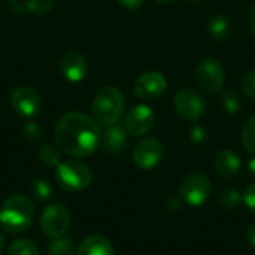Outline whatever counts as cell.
I'll use <instances>...</instances> for the list:
<instances>
[{
  "label": "cell",
  "instance_id": "6da1fadb",
  "mask_svg": "<svg viewBox=\"0 0 255 255\" xmlns=\"http://www.w3.org/2000/svg\"><path fill=\"white\" fill-rule=\"evenodd\" d=\"M102 136L99 123L81 112L63 115L54 130L57 146L72 157L91 155L102 143Z\"/></svg>",
  "mask_w": 255,
  "mask_h": 255
},
{
  "label": "cell",
  "instance_id": "7a4b0ae2",
  "mask_svg": "<svg viewBox=\"0 0 255 255\" xmlns=\"http://www.w3.org/2000/svg\"><path fill=\"white\" fill-rule=\"evenodd\" d=\"M34 220V205L22 194L7 197L0 208V226L3 230L18 235L25 232Z\"/></svg>",
  "mask_w": 255,
  "mask_h": 255
},
{
  "label": "cell",
  "instance_id": "3957f363",
  "mask_svg": "<svg viewBox=\"0 0 255 255\" xmlns=\"http://www.w3.org/2000/svg\"><path fill=\"white\" fill-rule=\"evenodd\" d=\"M124 96L117 87L106 85L100 88L93 100L94 120L103 126L117 124L124 112Z\"/></svg>",
  "mask_w": 255,
  "mask_h": 255
},
{
  "label": "cell",
  "instance_id": "277c9868",
  "mask_svg": "<svg viewBox=\"0 0 255 255\" xmlns=\"http://www.w3.org/2000/svg\"><path fill=\"white\" fill-rule=\"evenodd\" d=\"M57 182L63 190L67 191H81L88 188L93 181L91 169L76 160L61 161L57 166Z\"/></svg>",
  "mask_w": 255,
  "mask_h": 255
},
{
  "label": "cell",
  "instance_id": "5b68a950",
  "mask_svg": "<svg viewBox=\"0 0 255 255\" xmlns=\"http://www.w3.org/2000/svg\"><path fill=\"white\" fill-rule=\"evenodd\" d=\"M194 78H196L197 87L203 93L215 94L223 88L224 81H226V73H224V67L221 66V63L209 57V58H203L197 64Z\"/></svg>",
  "mask_w": 255,
  "mask_h": 255
},
{
  "label": "cell",
  "instance_id": "8992f818",
  "mask_svg": "<svg viewBox=\"0 0 255 255\" xmlns=\"http://www.w3.org/2000/svg\"><path fill=\"white\" fill-rule=\"evenodd\" d=\"M70 221L69 209L61 203H52L46 206L40 215V229L45 236L57 239L67 233Z\"/></svg>",
  "mask_w": 255,
  "mask_h": 255
},
{
  "label": "cell",
  "instance_id": "52a82bcc",
  "mask_svg": "<svg viewBox=\"0 0 255 255\" xmlns=\"http://www.w3.org/2000/svg\"><path fill=\"white\" fill-rule=\"evenodd\" d=\"M173 106L178 115L187 121H199L206 114V100L196 90L185 88L176 93Z\"/></svg>",
  "mask_w": 255,
  "mask_h": 255
},
{
  "label": "cell",
  "instance_id": "ba28073f",
  "mask_svg": "<svg viewBox=\"0 0 255 255\" xmlns=\"http://www.w3.org/2000/svg\"><path fill=\"white\" fill-rule=\"evenodd\" d=\"M211 196V181L203 173H190L179 187V197L190 206H202Z\"/></svg>",
  "mask_w": 255,
  "mask_h": 255
},
{
  "label": "cell",
  "instance_id": "9c48e42d",
  "mask_svg": "<svg viewBox=\"0 0 255 255\" xmlns=\"http://www.w3.org/2000/svg\"><path fill=\"white\" fill-rule=\"evenodd\" d=\"M154 123H155L154 111L146 105H137L126 114L124 128L128 134L140 137L152 130Z\"/></svg>",
  "mask_w": 255,
  "mask_h": 255
},
{
  "label": "cell",
  "instance_id": "30bf717a",
  "mask_svg": "<svg viewBox=\"0 0 255 255\" xmlns=\"http://www.w3.org/2000/svg\"><path fill=\"white\" fill-rule=\"evenodd\" d=\"M163 143L157 137L142 139L133 151V161L139 169H154L163 158Z\"/></svg>",
  "mask_w": 255,
  "mask_h": 255
},
{
  "label": "cell",
  "instance_id": "8fae6325",
  "mask_svg": "<svg viewBox=\"0 0 255 255\" xmlns=\"http://www.w3.org/2000/svg\"><path fill=\"white\" fill-rule=\"evenodd\" d=\"M13 111L24 118H33L40 112L42 102L39 94L30 87H16L10 94Z\"/></svg>",
  "mask_w": 255,
  "mask_h": 255
},
{
  "label": "cell",
  "instance_id": "7c38bea8",
  "mask_svg": "<svg viewBox=\"0 0 255 255\" xmlns=\"http://www.w3.org/2000/svg\"><path fill=\"white\" fill-rule=\"evenodd\" d=\"M166 88H167L166 78L160 72L151 70V72H145L136 79L133 91L139 99L149 100L163 96Z\"/></svg>",
  "mask_w": 255,
  "mask_h": 255
},
{
  "label": "cell",
  "instance_id": "4fadbf2b",
  "mask_svg": "<svg viewBox=\"0 0 255 255\" xmlns=\"http://www.w3.org/2000/svg\"><path fill=\"white\" fill-rule=\"evenodd\" d=\"M60 69L63 76L69 82H81L85 79L88 73V64L82 54L79 52H67L60 63Z\"/></svg>",
  "mask_w": 255,
  "mask_h": 255
},
{
  "label": "cell",
  "instance_id": "5bb4252c",
  "mask_svg": "<svg viewBox=\"0 0 255 255\" xmlns=\"http://www.w3.org/2000/svg\"><path fill=\"white\" fill-rule=\"evenodd\" d=\"M102 143L109 155H121L127 148V131L123 126H108L102 136Z\"/></svg>",
  "mask_w": 255,
  "mask_h": 255
},
{
  "label": "cell",
  "instance_id": "9a60e30c",
  "mask_svg": "<svg viewBox=\"0 0 255 255\" xmlns=\"http://www.w3.org/2000/svg\"><path fill=\"white\" fill-rule=\"evenodd\" d=\"M241 166H242L241 157L235 151H230V149H224L218 152L215 158V170L218 172L220 176L226 179L235 178L241 172Z\"/></svg>",
  "mask_w": 255,
  "mask_h": 255
},
{
  "label": "cell",
  "instance_id": "2e32d148",
  "mask_svg": "<svg viewBox=\"0 0 255 255\" xmlns=\"http://www.w3.org/2000/svg\"><path fill=\"white\" fill-rule=\"evenodd\" d=\"M78 255H115L114 245L111 241L102 235H91L82 241L79 245Z\"/></svg>",
  "mask_w": 255,
  "mask_h": 255
},
{
  "label": "cell",
  "instance_id": "e0dca14e",
  "mask_svg": "<svg viewBox=\"0 0 255 255\" xmlns=\"http://www.w3.org/2000/svg\"><path fill=\"white\" fill-rule=\"evenodd\" d=\"M208 33L209 37L215 42H224L232 33L230 19L224 13H215L211 16L208 22Z\"/></svg>",
  "mask_w": 255,
  "mask_h": 255
},
{
  "label": "cell",
  "instance_id": "ac0fdd59",
  "mask_svg": "<svg viewBox=\"0 0 255 255\" xmlns=\"http://www.w3.org/2000/svg\"><path fill=\"white\" fill-rule=\"evenodd\" d=\"M220 102L224 108V111L230 115H235L241 111V106H242V100L239 97V94L236 91H232V90H224L221 91L220 94Z\"/></svg>",
  "mask_w": 255,
  "mask_h": 255
},
{
  "label": "cell",
  "instance_id": "d6986e66",
  "mask_svg": "<svg viewBox=\"0 0 255 255\" xmlns=\"http://www.w3.org/2000/svg\"><path fill=\"white\" fill-rule=\"evenodd\" d=\"M7 255H39V250L30 239H16L10 244Z\"/></svg>",
  "mask_w": 255,
  "mask_h": 255
},
{
  "label": "cell",
  "instance_id": "ffe728a7",
  "mask_svg": "<svg viewBox=\"0 0 255 255\" xmlns=\"http://www.w3.org/2000/svg\"><path fill=\"white\" fill-rule=\"evenodd\" d=\"M49 255H73L75 244L69 238H57L49 244Z\"/></svg>",
  "mask_w": 255,
  "mask_h": 255
},
{
  "label": "cell",
  "instance_id": "44dd1931",
  "mask_svg": "<svg viewBox=\"0 0 255 255\" xmlns=\"http://www.w3.org/2000/svg\"><path fill=\"white\" fill-rule=\"evenodd\" d=\"M241 139H242L244 148L255 154V115L250 120H247V123L244 124Z\"/></svg>",
  "mask_w": 255,
  "mask_h": 255
},
{
  "label": "cell",
  "instance_id": "7402d4cb",
  "mask_svg": "<svg viewBox=\"0 0 255 255\" xmlns=\"http://www.w3.org/2000/svg\"><path fill=\"white\" fill-rule=\"evenodd\" d=\"M39 157H40V161L45 166H49V167H57L61 163L60 161V151L54 145H45V146H42L40 151H39Z\"/></svg>",
  "mask_w": 255,
  "mask_h": 255
},
{
  "label": "cell",
  "instance_id": "603a6c76",
  "mask_svg": "<svg viewBox=\"0 0 255 255\" xmlns=\"http://www.w3.org/2000/svg\"><path fill=\"white\" fill-rule=\"evenodd\" d=\"M25 12L33 15H46L52 9V0H27Z\"/></svg>",
  "mask_w": 255,
  "mask_h": 255
},
{
  "label": "cell",
  "instance_id": "cb8c5ba5",
  "mask_svg": "<svg viewBox=\"0 0 255 255\" xmlns=\"http://www.w3.org/2000/svg\"><path fill=\"white\" fill-rule=\"evenodd\" d=\"M33 194L37 200L40 202H46L51 194H52V190H51V185L45 181V179H36L33 182Z\"/></svg>",
  "mask_w": 255,
  "mask_h": 255
},
{
  "label": "cell",
  "instance_id": "d4e9b609",
  "mask_svg": "<svg viewBox=\"0 0 255 255\" xmlns=\"http://www.w3.org/2000/svg\"><path fill=\"white\" fill-rule=\"evenodd\" d=\"M241 202H242V196L236 190H229L221 196V205L227 211L236 209L241 205Z\"/></svg>",
  "mask_w": 255,
  "mask_h": 255
},
{
  "label": "cell",
  "instance_id": "484cf974",
  "mask_svg": "<svg viewBox=\"0 0 255 255\" xmlns=\"http://www.w3.org/2000/svg\"><path fill=\"white\" fill-rule=\"evenodd\" d=\"M24 136L31 143L39 142V139H40V128H39V126L36 123H33V121H28L24 126Z\"/></svg>",
  "mask_w": 255,
  "mask_h": 255
},
{
  "label": "cell",
  "instance_id": "4316f807",
  "mask_svg": "<svg viewBox=\"0 0 255 255\" xmlns=\"http://www.w3.org/2000/svg\"><path fill=\"white\" fill-rule=\"evenodd\" d=\"M242 90L245 96H248L250 99H255V70H251L245 75L242 81Z\"/></svg>",
  "mask_w": 255,
  "mask_h": 255
},
{
  "label": "cell",
  "instance_id": "83f0119b",
  "mask_svg": "<svg viewBox=\"0 0 255 255\" xmlns=\"http://www.w3.org/2000/svg\"><path fill=\"white\" fill-rule=\"evenodd\" d=\"M242 202L245 203V206L251 211V212H255V184L250 185L244 196H242Z\"/></svg>",
  "mask_w": 255,
  "mask_h": 255
},
{
  "label": "cell",
  "instance_id": "f1b7e54d",
  "mask_svg": "<svg viewBox=\"0 0 255 255\" xmlns=\"http://www.w3.org/2000/svg\"><path fill=\"white\" fill-rule=\"evenodd\" d=\"M190 137H191V142H194V143H202V142L206 139V130H205L202 126L196 124V126L191 128V131H190Z\"/></svg>",
  "mask_w": 255,
  "mask_h": 255
},
{
  "label": "cell",
  "instance_id": "f546056e",
  "mask_svg": "<svg viewBox=\"0 0 255 255\" xmlns=\"http://www.w3.org/2000/svg\"><path fill=\"white\" fill-rule=\"evenodd\" d=\"M117 1L128 10H137L145 3V0H117Z\"/></svg>",
  "mask_w": 255,
  "mask_h": 255
},
{
  "label": "cell",
  "instance_id": "4dcf8cb0",
  "mask_svg": "<svg viewBox=\"0 0 255 255\" xmlns=\"http://www.w3.org/2000/svg\"><path fill=\"white\" fill-rule=\"evenodd\" d=\"M247 236H248L250 244H251V245L255 248V223L248 227V230H247Z\"/></svg>",
  "mask_w": 255,
  "mask_h": 255
},
{
  "label": "cell",
  "instance_id": "1f68e13d",
  "mask_svg": "<svg viewBox=\"0 0 255 255\" xmlns=\"http://www.w3.org/2000/svg\"><path fill=\"white\" fill-rule=\"evenodd\" d=\"M13 12H15L16 15L24 13V12H25V4H24V3H19V1H15V3H13Z\"/></svg>",
  "mask_w": 255,
  "mask_h": 255
},
{
  "label": "cell",
  "instance_id": "d6a6232c",
  "mask_svg": "<svg viewBox=\"0 0 255 255\" xmlns=\"http://www.w3.org/2000/svg\"><path fill=\"white\" fill-rule=\"evenodd\" d=\"M248 172H250L251 176H255V157L251 158L250 163H248Z\"/></svg>",
  "mask_w": 255,
  "mask_h": 255
},
{
  "label": "cell",
  "instance_id": "836d02e7",
  "mask_svg": "<svg viewBox=\"0 0 255 255\" xmlns=\"http://www.w3.org/2000/svg\"><path fill=\"white\" fill-rule=\"evenodd\" d=\"M251 31L255 36V7L253 9V16H251Z\"/></svg>",
  "mask_w": 255,
  "mask_h": 255
},
{
  "label": "cell",
  "instance_id": "e575fe53",
  "mask_svg": "<svg viewBox=\"0 0 255 255\" xmlns=\"http://www.w3.org/2000/svg\"><path fill=\"white\" fill-rule=\"evenodd\" d=\"M3 248H4V238H3V235L0 233V254L3 253Z\"/></svg>",
  "mask_w": 255,
  "mask_h": 255
},
{
  "label": "cell",
  "instance_id": "d590c367",
  "mask_svg": "<svg viewBox=\"0 0 255 255\" xmlns=\"http://www.w3.org/2000/svg\"><path fill=\"white\" fill-rule=\"evenodd\" d=\"M155 3H161V4H167V3H172L175 0H154Z\"/></svg>",
  "mask_w": 255,
  "mask_h": 255
},
{
  "label": "cell",
  "instance_id": "8d00e7d4",
  "mask_svg": "<svg viewBox=\"0 0 255 255\" xmlns=\"http://www.w3.org/2000/svg\"><path fill=\"white\" fill-rule=\"evenodd\" d=\"M188 1H191V3H199V1H202V0H188Z\"/></svg>",
  "mask_w": 255,
  "mask_h": 255
},
{
  "label": "cell",
  "instance_id": "74e56055",
  "mask_svg": "<svg viewBox=\"0 0 255 255\" xmlns=\"http://www.w3.org/2000/svg\"><path fill=\"white\" fill-rule=\"evenodd\" d=\"M6 1H10V3H15V1H18V0H6Z\"/></svg>",
  "mask_w": 255,
  "mask_h": 255
}]
</instances>
